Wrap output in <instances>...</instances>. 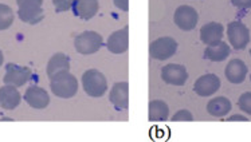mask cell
Segmentation results:
<instances>
[{
  "instance_id": "cell-21",
  "label": "cell",
  "mask_w": 251,
  "mask_h": 142,
  "mask_svg": "<svg viewBox=\"0 0 251 142\" xmlns=\"http://www.w3.org/2000/svg\"><path fill=\"white\" fill-rule=\"evenodd\" d=\"M169 117V107L164 101H151L149 102V121L151 122H164Z\"/></svg>"
},
{
  "instance_id": "cell-10",
  "label": "cell",
  "mask_w": 251,
  "mask_h": 142,
  "mask_svg": "<svg viewBox=\"0 0 251 142\" xmlns=\"http://www.w3.org/2000/svg\"><path fill=\"white\" fill-rule=\"evenodd\" d=\"M106 48H108L112 54H124L126 52L129 48V27H124L121 30L113 32L112 35L109 36L108 42H106Z\"/></svg>"
},
{
  "instance_id": "cell-29",
  "label": "cell",
  "mask_w": 251,
  "mask_h": 142,
  "mask_svg": "<svg viewBox=\"0 0 251 142\" xmlns=\"http://www.w3.org/2000/svg\"><path fill=\"white\" fill-rule=\"evenodd\" d=\"M3 62H4V56H3V52L0 50V66L3 65Z\"/></svg>"
},
{
  "instance_id": "cell-12",
  "label": "cell",
  "mask_w": 251,
  "mask_h": 142,
  "mask_svg": "<svg viewBox=\"0 0 251 142\" xmlns=\"http://www.w3.org/2000/svg\"><path fill=\"white\" fill-rule=\"evenodd\" d=\"M223 24L218 22H210L201 27L200 30V41L207 46H215L219 42L223 41Z\"/></svg>"
},
{
  "instance_id": "cell-15",
  "label": "cell",
  "mask_w": 251,
  "mask_h": 142,
  "mask_svg": "<svg viewBox=\"0 0 251 142\" xmlns=\"http://www.w3.org/2000/svg\"><path fill=\"white\" fill-rule=\"evenodd\" d=\"M22 95L18 87L12 85H5L0 87V107L4 110H14L19 106Z\"/></svg>"
},
{
  "instance_id": "cell-22",
  "label": "cell",
  "mask_w": 251,
  "mask_h": 142,
  "mask_svg": "<svg viewBox=\"0 0 251 142\" xmlns=\"http://www.w3.org/2000/svg\"><path fill=\"white\" fill-rule=\"evenodd\" d=\"M14 23V11L11 7L0 4V31L8 30Z\"/></svg>"
},
{
  "instance_id": "cell-23",
  "label": "cell",
  "mask_w": 251,
  "mask_h": 142,
  "mask_svg": "<svg viewBox=\"0 0 251 142\" xmlns=\"http://www.w3.org/2000/svg\"><path fill=\"white\" fill-rule=\"evenodd\" d=\"M238 106L241 107L242 112H245L246 114L251 116V92H247L245 94H242L238 99Z\"/></svg>"
},
{
  "instance_id": "cell-25",
  "label": "cell",
  "mask_w": 251,
  "mask_h": 142,
  "mask_svg": "<svg viewBox=\"0 0 251 142\" xmlns=\"http://www.w3.org/2000/svg\"><path fill=\"white\" fill-rule=\"evenodd\" d=\"M171 119H172V122H179V121L191 122V121H194V116H192L191 112H188V110H180V112L176 113Z\"/></svg>"
},
{
  "instance_id": "cell-9",
  "label": "cell",
  "mask_w": 251,
  "mask_h": 142,
  "mask_svg": "<svg viewBox=\"0 0 251 142\" xmlns=\"http://www.w3.org/2000/svg\"><path fill=\"white\" fill-rule=\"evenodd\" d=\"M161 79L171 86H183L188 79V72L184 66L171 63L161 69Z\"/></svg>"
},
{
  "instance_id": "cell-3",
  "label": "cell",
  "mask_w": 251,
  "mask_h": 142,
  "mask_svg": "<svg viewBox=\"0 0 251 142\" xmlns=\"http://www.w3.org/2000/svg\"><path fill=\"white\" fill-rule=\"evenodd\" d=\"M19 7L18 16L22 22L28 24H36L43 21L45 11L42 8L43 0H16Z\"/></svg>"
},
{
  "instance_id": "cell-28",
  "label": "cell",
  "mask_w": 251,
  "mask_h": 142,
  "mask_svg": "<svg viewBox=\"0 0 251 142\" xmlns=\"http://www.w3.org/2000/svg\"><path fill=\"white\" fill-rule=\"evenodd\" d=\"M234 121L247 122L249 121V118L243 117V116H238V114H235V116H232V117H230V118H227V122H234Z\"/></svg>"
},
{
  "instance_id": "cell-1",
  "label": "cell",
  "mask_w": 251,
  "mask_h": 142,
  "mask_svg": "<svg viewBox=\"0 0 251 142\" xmlns=\"http://www.w3.org/2000/svg\"><path fill=\"white\" fill-rule=\"evenodd\" d=\"M82 86L87 95L93 96V98H100L108 90V81L101 71L90 69L83 72Z\"/></svg>"
},
{
  "instance_id": "cell-27",
  "label": "cell",
  "mask_w": 251,
  "mask_h": 142,
  "mask_svg": "<svg viewBox=\"0 0 251 142\" xmlns=\"http://www.w3.org/2000/svg\"><path fill=\"white\" fill-rule=\"evenodd\" d=\"M113 4L124 12L129 11V0H113Z\"/></svg>"
},
{
  "instance_id": "cell-17",
  "label": "cell",
  "mask_w": 251,
  "mask_h": 142,
  "mask_svg": "<svg viewBox=\"0 0 251 142\" xmlns=\"http://www.w3.org/2000/svg\"><path fill=\"white\" fill-rule=\"evenodd\" d=\"M47 76L49 79H51L58 74H65L70 72V59L66 54L63 52H56L50 58V61L47 63Z\"/></svg>"
},
{
  "instance_id": "cell-24",
  "label": "cell",
  "mask_w": 251,
  "mask_h": 142,
  "mask_svg": "<svg viewBox=\"0 0 251 142\" xmlns=\"http://www.w3.org/2000/svg\"><path fill=\"white\" fill-rule=\"evenodd\" d=\"M56 12H66L72 10L74 0H52Z\"/></svg>"
},
{
  "instance_id": "cell-26",
  "label": "cell",
  "mask_w": 251,
  "mask_h": 142,
  "mask_svg": "<svg viewBox=\"0 0 251 142\" xmlns=\"http://www.w3.org/2000/svg\"><path fill=\"white\" fill-rule=\"evenodd\" d=\"M231 4L238 10H249L251 8V0H231Z\"/></svg>"
},
{
  "instance_id": "cell-4",
  "label": "cell",
  "mask_w": 251,
  "mask_h": 142,
  "mask_svg": "<svg viewBox=\"0 0 251 142\" xmlns=\"http://www.w3.org/2000/svg\"><path fill=\"white\" fill-rule=\"evenodd\" d=\"M103 46L102 36L96 31H85L82 34L75 36L74 39V47L75 50L82 55H92L94 52L100 51Z\"/></svg>"
},
{
  "instance_id": "cell-13",
  "label": "cell",
  "mask_w": 251,
  "mask_h": 142,
  "mask_svg": "<svg viewBox=\"0 0 251 142\" xmlns=\"http://www.w3.org/2000/svg\"><path fill=\"white\" fill-rule=\"evenodd\" d=\"M25 101L34 109H46L50 103V96L49 93L38 86H30L25 93Z\"/></svg>"
},
{
  "instance_id": "cell-30",
  "label": "cell",
  "mask_w": 251,
  "mask_h": 142,
  "mask_svg": "<svg viewBox=\"0 0 251 142\" xmlns=\"http://www.w3.org/2000/svg\"><path fill=\"white\" fill-rule=\"evenodd\" d=\"M250 55H251V50H250Z\"/></svg>"
},
{
  "instance_id": "cell-19",
  "label": "cell",
  "mask_w": 251,
  "mask_h": 142,
  "mask_svg": "<svg viewBox=\"0 0 251 142\" xmlns=\"http://www.w3.org/2000/svg\"><path fill=\"white\" fill-rule=\"evenodd\" d=\"M231 110V102L226 96H216L207 105V112L212 117H225Z\"/></svg>"
},
{
  "instance_id": "cell-5",
  "label": "cell",
  "mask_w": 251,
  "mask_h": 142,
  "mask_svg": "<svg viewBox=\"0 0 251 142\" xmlns=\"http://www.w3.org/2000/svg\"><path fill=\"white\" fill-rule=\"evenodd\" d=\"M177 51V42L174 38L163 36L151 43L149 54L156 61H167L176 54Z\"/></svg>"
},
{
  "instance_id": "cell-8",
  "label": "cell",
  "mask_w": 251,
  "mask_h": 142,
  "mask_svg": "<svg viewBox=\"0 0 251 142\" xmlns=\"http://www.w3.org/2000/svg\"><path fill=\"white\" fill-rule=\"evenodd\" d=\"M31 70L26 66H19L15 63H8L5 66V75L3 78L5 85H12V86L22 87L30 81Z\"/></svg>"
},
{
  "instance_id": "cell-7",
  "label": "cell",
  "mask_w": 251,
  "mask_h": 142,
  "mask_svg": "<svg viewBox=\"0 0 251 142\" xmlns=\"http://www.w3.org/2000/svg\"><path fill=\"white\" fill-rule=\"evenodd\" d=\"M199 21L198 11L191 5H180L176 8L174 15L175 24L183 31L194 30Z\"/></svg>"
},
{
  "instance_id": "cell-16",
  "label": "cell",
  "mask_w": 251,
  "mask_h": 142,
  "mask_svg": "<svg viewBox=\"0 0 251 142\" xmlns=\"http://www.w3.org/2000/svg\"><path fill=\"white\" fill-rule=\"evenodd\" d=\"M98 8V0H74L72 7L73 14L82 21H90L93 16L97 15Z\"/></svg>"
},
{
  "instance_id": "cell-2",
  "label": "cell",
  "mask_w": 251,
  "mask_h": 142,
  "mask_svg": "<svg viewBox=\"0 0 251 142\" xmlns=\"http://www.w3.org/2000/svg\"><path fill=\"white\" fill-rule=\"evenodd\" d=\"M50 87L54 95L59 96L62 99L73 98L78 92V81L77 78L72 75L70 72L58 74L50 79Z\"/></svg>"
},
{
  "instance_id": "cell-14",
  "label": "cell",
  "mask_w": 251,
  "mask_h": 142,
  "mask_svg": "<svg viewBox=\"0 0 251 142\" xmlns=\"http://www.w3.org/2000/svg\"><path fill=\"white\" fill-rule=\"evenodd\" d=\"M109 99L120 110H125L129 106V83L118 82L114 83L109 94Z\"/></svg>"
},
{
  "instance_id": "cell-18",
  "label": "cell",
  "mask_w": 251,
  "mask_h": 142,
  "mask_svg": "<svg viewBox=\"0 0 251 142\" xmlns=\"http://www.w3.org/2000/svg\"><path fill=\"white\" fill-rule=\"evenodd\" d=\"M246 63L241 59H232V61L227 65L225 71V75L227 78V81L234 83V85H241L245 82L247 75Z\"/></svg>"
},
{
  "instance_id": "cell-11",
  "label": "cell",
  "mask_w": 251,
  "mask_h": 142,
  "mask_svg": "<svg viewBox=\"0 0 251 142\" xmlns=\"http://www.w3.org/2000/svg\"><path fill=\"white\" fill-rule=\"evenodd\" d=\"M221 87V79L215 74H205L200 76L194 85V92L199 96H210Z\"/></svg>"
},
{
  "instance_id": "cell-31",
  "label": "cell",
  "mask_w": 251,
  "mask_h": 142,
  "mask_svg": "<svg viewBox=\"0 0 251 142\" xmlns=\"http://www.w3.org/2000/svg\"><path fill=\"white\" fill-rule=\"evenodd\" d=\"M250 79H251V75H250Z\"/></svg>"
},
{
  "instance_id": "cell-20",
  "label": "cell",
  "mask_w": 251,
  "mask_h": 142,
  "mask_svg": "<svg viewBox=\"0 0 251 142\" xmlns=\"http://www.w3.org/2000/svg\"><path fill=\"white\" fill-rule=\"evenodd\" d=\"M230 46L222 41L215 46H208L204 50V59L211 62H222L225 61L227 56L230 55Z\"/></svg>"
},
{
  "instance_id": "cell-6",
  "label": "cell",
  "mask_w": 251,
  "mask_h": 142,
  "mask_svg": "<svg viewBox=\"0 0 251 142\" xmlns=\"http://www.w3.org/2000/svg\"><path fill=\"white\" fill-rule=\"evenodd\" d=\"M227 36L234 50H243L250 43V31L242 22H230L227 25Z\"/></svg>"
}]
</instances>
